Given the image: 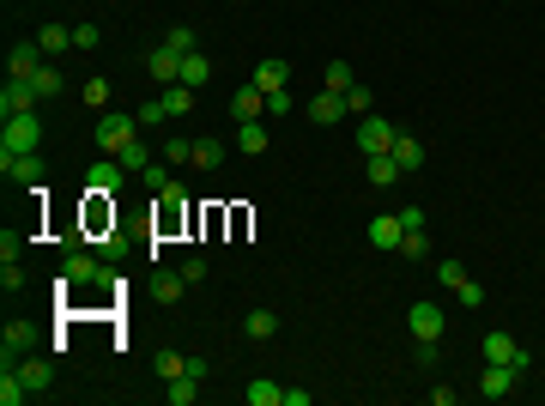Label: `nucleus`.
Masks as SVG:
<instances>
[{
    "label": "nucleus",
    "mask_w": 545,
    "mask_h": 406,
    "mask_svg": "<svg viewBox=\"0 0 545 406\" xmlns=\"http://www.w3.org/2000/svg\"><path fill=\"white\" fill-rule=\"evenodd\" d=\"M351 146H358L364 158H382V152H394V122H382V115H364V122H358V134H351Z\"/></svg>",
    "instance_id": "4"
},
{
    "label": "nucleus",
    "mask_w": 545,
    "mask_h": 406,
    "mask_svg": "<svg viewBox=\"0 0 545 406\" xmlns=\"http://www.w3.org/2000/svg\"><path fill=\"white\" fill-rule=\"evenodd\" d=\"M255 85H261V92H285V85H291V61H285V55L255 61Z\"/></svg>",
    "instance_id": "17"
},
{
    "label": "nucleus",
    "mask_w": 545,
    "mask_h": 406,
    "mask_svg": "<svg viewBox=\"0 0 545 406\" xmlns=\"http://www.w3.org/2000/svg\"><path fill=\"white\" fill-rule=\"evenodd\" d=\"M0 170L19 182V188H43V152H19V158H0Z\"/></svg>",
    "instance_id": "12"
},
{
    "label": "nucleus",
    "mask_w": 545,
    "mask_h": 406,
    "mask_svg": "<svg viewBox=\"0 0 545 406\" xmlns=\"http://www.w3.org/2000/svg\"><path fill=\"white\" fill-rule=\"evenodd\" d=\"M345 103H351V115H370V92H364V85H351V92H345Z\"/></svg>",
    "instance_id": "43"
},
{
    "label": "nucleus",
    "mask_w": 545,
    "mask_h": 406,
    "mask_svg": "<svg viewBox=\"0 0 545 406\" xmlns=\"http://www.w3.org/2000/svg\"><path fill=\"white\" fill-rule=\"evenodd\" d=\"M79 103H91V109H109V79H85V92H79Z\"/></svg>",
    "instance_id": "36"
},
{
    "label": "nucleus",
    "mask_w": 545,
    "mask_h": 406,
    "mask_svg": "<svg viewBox=\"0 0 545 406\" xmlns=\"http://www.w3.org/2000/svg\"><path fill=\"white\" fill-rule=\"evenodd\" d=\"M36 146H43L36 109L31 115H6V122H0V158H19V152H36Z\"/></svg>",
    "instance_id": "2"
},
{
    "label": "nucleus",
    "mask_w": 545,
    "mask_h": 406,
    "mask_svg": "<svg viewBox=\"0 0 545 406\" xmlns=\"http://www.w3.org/2000/svg\"><path fill=\"white\" fill-rule=\"evenodd\" d=\"M272 139H267V128L261 122H237V152H249V158H261Z\"/></svg>",
    "instance_id": "21"
},
{
    "label": "nucleus",
    "mask_w": 545,
    "mask_h": 406,
    "mask_svg": "<svg viewBox=\"0 0 545 406\" xmlns=\"http://www.w3.org/2000/svg\"><path fill=\"white\" fill-rule=\"evenodd\" d=\"M407 328H412V339H443V304H430V298H424V304H412L407 309Z\"/></svg>",
    "instance_id": "8"
},
{
    "label": "nucleus",
    "mask_w": 545,
    "mask_h": 406,
    "mask_svg": "<svg viewBox=\"0 0 545 406\" xmlns=\"http://www.w3.org/2000/svg\"><path fill=\"white\" fill-rule=\"evenodd\" d=\"M437 279H443V291H454V298H461L467 309H478V304H485V285H478V279H473L467 267H461L454 255H448V261H437Z\"/></svg>",
    "instance_id": "3"
},
{
    "label": "nucleus",
    "mask_w": 545,
    "mask_h": 406,
    "mask_svg": "<svg viewBox=\"0 0 545 406\" xmlns=\"http://www.w3.org/2000/svg\"><path fill=\"white\" fill-rule=\"evenodd\" d=\"M139 128H158V122H170V103H164V92H158V98L152 103H139V115H134Z\"/></svg>",
    "instance_id": "33"
},
{
    "label": "nucleus",
    "mask_w": 545,
    "mask_h": 406,
    "mask_svg": "<svg viewBox=\"0 0 545 406\" xmlns=\"http://www.w3.org/2000/svg\"><path fill=\"white\" fill-rule=\"evenodd\" d=\"M134 139H139V122H134V115H122V109H103V115H98V146L122 152V146H134Z\"/></svg>",
    "instance_id": "5"
},
{
    "label": "nucleus",
    "mask_w": 545,
    "mask_h": 406,
    "mask_svg": "<svg viewBox=\"0 0 545 406\" xmlns=\"http://www.w3.org/2000/svg\"><path fill=\"white\" fill-rule=\"evenodd\" d=\"M424 249H430V237H424V231H407V237H400V255H407V261H418Z\"/></svg>",
    "instance_id": "41"
},
{
    "label": "nucleus",
    "mask_w": 545,
    "mask_h": 406,
    "mask_svg": "<svg viewBox=\"0 0 545 406\" xmlns=\"http://www.w3.org/2000/svg\"><path fill=\"white\" fill-rule=\"evenodd\" d=\"M73 49H98V25H73Z\"/></svg>",
    "instance_id": "45"
},
{
    "label": "nucleus",
    "mask_w": 545,
    "mask_h": 406,
    "mask_svg": "<svg viewBox=\"0 0 545 406\" xmlns=\"http://www.w3.org/2000/svg\"><path fill=\"white\" fill-rule=\"evenodd\" d=\"M164 164H194V139H164Z\"/></svg>",
    "instance_id": "38"
},
{
    "label": "nucleus",
    "mask_w": 545,
    "mask_h": 406,
    "mask_svg": "<svg viewBox=\"0 0 545 406\" xmlns=\"http://www.w3.org/2000/svg\"><path fill=\"white\" fill-rule=\"evenodd\" d=\"M394 164H400V170H418V164H424V139L394 134Z\"/></svg>",
    "instance_id": "24"
},
{
    "label": "nucleus",
    "mask_w": 545,
    "mask_h": 406,
    "mask_svg": "<svg viewBox=\"0 0 545 406\" xmlns=\"http://www.w3.org/2000/svg\"><path fill=\"white\" fill-rule=\"evenodd\" d=\"M55 285H61V291H73V285H109V273H103L98 261H91V255H67V261H61V279H55Z\"/></svg>",
    "instance_id": "7"
},
{
    "label": "nucleus",
    "mask_w": 545,
    "mask_h": 406,
    "mask_svg": "<svg viewBox=\"0 0 545 406\" xmlns=\"http://www.w3.org/2000/svg\"><path fill=\"white\" fill-rule=\"evenodd\" d=\"M115 158H122V170H128V176H146V164H152V146H122V152H115Z\"/></svg>",
    "instance_id": "30"
},
{
    "label": "nucleus",
    "mask_w": 545,
    "mask_h": 406,
    "mask_svg": "<svg viewBox=\"0 0 545 406\" xmlns=\"http://www.w3.org/2000/svg\"><path fill=\"white\" fill-rule=\"evenodd\" d=\"M146 188H152V195H164V188H170V164H164V158H152V164H146Z\"/></svg>",
    "instance_id": "39"
},
{
    "label": "nucleus",
    "mask_w": 545,
    "mask_h": 406,
    "mask_svg": "<svg viewBox=\"0 0 545 406\" xmlns=\"http://www.w3.org/2000/svg\"><path fill=\"white\" fill-rule=\"evenodd\" d=\"M25 401H31L25 376H19V370H6V376H0V406H25Z\"/></svg>",
    "instance_id": "28"
},
{
    "label": "nucleus",
    "mask_w": 545,
    "mask_h": 406,
    "mask_svg": "<svg viewBox=\"0 0 545 406\" xmlns=\"http://www.w3.org/2000/svg\"><path fill=\"white\" fill-rule=\"evenodd\" d=\"M176 376H188V358L182 352H158V382H176Z\"/></svg>",
    "instance_id": "35"
},
{
    "label": "nucleus",
    "mask_w": 545,
    "mask_h": 406,
    "mask_svg": "<svg viewBox=\"0 0 545 406\" xmlns=\"http://www.w3.org/2000/svg\"><path fill=\"white\" fill-rule=\"evenodd\" d=\"M206 79H212V61H206L201 49H194V55H182V85H194V92H201Z\"/></svg>",
    "instance_id": "26"
},
{
    "label": "nucleus",
    "mask_w": 545,
    "mask_h": 406,
    "mask_svg": "<svg viewBox=\"0 0 545 406\" xmlns=\"http://www.w3.org/2000/svg\"><path fill=\"white\" fill-rule=\"evenodd\" d=\"M261 115H267V92H261V85L249 79L237 98H231V122H261Z\"/></svg>",
    "instance_id": "14"
},
{
    "label": "nucleus",
    "mask_w": 545,
    "mask_h": 406,
    "mask_svg": "<svg viewBox=\"0 0 545 406\" xmlns=\"http://www.w3.org/2000/svg\"><path fill=\"white\" fill-rule=\"evenodd\" d=\"M146 73H152V79H158V92H164V85L182 79V55H176V49H152V55H146Z\"/></svg>",
    "instance_id": "16"
},
{
    "label": "nucleus",
    "mask_w": 545,
    "mask_h": 406,
    "mask_svg": "<svg viewBox=\"0 0 545 406\" xmlns=\"http://www.w3.org/2000/svg\"><path fill=\"white\" fill-rule=\"evenodd\" d=\"M0 291H25V273L12 267V261H6V267H0Z\"/></svg>",
    "instance_id": "44"
},
{
    "label": "nucleus",
    "mask_w": 545,
    "mask_h": 406,
    "mask_svg": "<svg viewBox=\"0 0 545 406\" xmlns=\"http://www.w3.org/2000/svg\"><path fill=\"white\" fill-rule=\"evenodd\" d=\"M364 237H370L375 249H400V237H407V225H400V212H375Z\"/></svg>",
    "instance_id": "15"
},
{
    "label": "nucleus",
    "mask_w": 545,
    "mask_h": 406,
    "mask_svg": "<svg viewBox=\"0 0 545 406\" xmlns=\"http://www.w3.org/2000/svg\"><path fill=\"white\" fill-rule=\"evenodd\" d=\"M19 376H25V388H31V394H49V388H55V364H49V358H25Z\"/></svg>",
    "instance_id": "20"
},
{
    "label": "nucleus",
    "mask_w": 545,
    "mask_h": 406,
    "mask_svg": "<svg viewBox=\"0 0 545 406\" xmlns=\"http://www.w3.org/2000/svg\"><path fill=\"white\" fill-rule=\"evenodd\" d=\"M515 382H521V370H509V364H485V376H478V394H485V401H509Z\"/></svg>",
    "instance_id": "11"
},
{
    "label": "nucleus",
    "mask_w": 545,
    "mask_h": 406,
    "mask_svg": "<svg viewBox=\"0 0 545 406\" xmlns=\"http://www.w3.org/2000/svg\"><path fill=\"white\" fill-rule=\"evenodd\" d=\"M304 115L315 122V128H334V122H345V115H351V103H345V92H328V85H321V98H309Z\"/></svg>",
    "instance_id": "6"
},
{
    "label": "nucleus",
    "mask_w": 545,
    "mask_h": 406,
    "mask_svg": "<svg viewBox=\"0 0 545 406\" xmlns=\"http://www.w3.org/2000/svg\"><path fill=\"white\" fill-rule=\"evenodd\" d=\"M182 291H188V279H182V273H164V267H158V304H176Z\"/></svg>",
    "instance_id": "34"
},
{
    "label": "nucleus",
    "mask_w": 545,
    "mask_h": 406,
    "mask_svg": "<svg viewBox=\"0 0 545 406\" xmlns=\"http://www.w3.org/2000/svg\"><path fill=\"white\" fill-rule=\"evenodd\" d=\"M291 109H297L291 92H267V115H291Z\"/></svg>",
    "instance_id": "42"
},
{
    "label": "nucleus",
    "mask_w": 545,
    "mask_h": 406,
    "mask_svg": "<svg viewBox=\"0 0 545 406\" xmlns=\"http://www.w3.org/2000/svg\"><path fill=\"white\" fill-rule=\"evenodd\" d=\"M122 182H128L122 158H98V164L85 170V188H91V195H122Z\"/></svg>",
    "instance_id": "10"
},
{
    "label": "nucleus",
    "mask_w": 545,
    "mask_h": 406,
    "mask_svg": "<svg viewBox=\"0 0 545 406\" xmlns=\"http://www.w3.org/2000/svg\"><path fill=\"white\" fill-rule=\"evenodd\" d=\"M31 85H36V98H61V73L49 68V61L36 68V79H31Z\"/></svg>",
    "instance_id": "37"
},
{
    "label": "nucleus",
    "mask_w": 545,
    "mask_h": 406,
    "mask_svg": "<svg viewBox=\"0 0 545 406\" xmlns=\"http://www.w3.org/2000/svg\"><path fill=\"white\" fill-rule=\"evenodd\" d=\"M242 401H249V406H285V388H279V382H249Z\"/></svg>",
    "instance_id": "27"
},
{
    "label": "nucleus",
    "mask_w": 545,
    "mask_h": 406,
    "mask_svg": "<svg viewBox=\"0 0 545 406\" xmlns=\"http://www.w3.org/2000/svg\"><path fill=\"white\" fill-rule=\"evenodd\" d=\"M36 68H43V49H36V43H12V49H6V79H36Z\"/></svg>",
    "instance_id": "13"
},
{
    "label": "nucleus",
    "mask_w": 545,
    "mask_h": 406,
    "mask_svg": "<svg viewBox=\"0 0 545 406\" xmlns=\"http://www.w3.org/2000/svg\"><path fill=\"white\" fill-rule=\"evenodd\" d=\"M478 352H485V364H509V370H521V376L533 370V352L515 334H503V328H491V334L478 339Z\"/></svg>",
    "instance_id": "1"
},
{
    "label": "nucleus",
    "mask_w": 545,
    "mask_h": 406,
    "mask_svg": "<svg viewBox=\"0 0 545 406\" xmlns=\"http://www.w3.org/2000/svg\"><path fill=\"white\" fill-rule=\"evenodd\" d=\"M36 103L43 98H36L31 79H6V92H0V122H6V115H31Z\"/></svg>",
    "instance_id": "9"
},
{
    "label": "nucleus",
    "mask_w": 545,
    "mask_h": 406,
    "mask_svg": "<svg viewBox=\"0 0 545 406\" xmlns=\"http://www.w3.org/2000/svg\"><path fill=\"white\" fill-rule=\"evenodd\" d=\"M36 49H43V55H61V49H73V31L67 25H43V31H36Z\"/></svg>",
    "instance_id": "25"
},
{
    "label": "nucleus",
    "mask_w": 545,
    "mask_h": 406,
    "mask_svg": "<svg viewBox=\"0 0 545 406\" xmlns=\"http://www.w3.org/2000/svg\"><path fill=\"white\" fill-rule=\"evenodd\" d=\"M164 49H176V55H194V31H188V25H170Z\"/></svg>",
    "instance_id": "40"
},
{
    "label": "nucleus",
    "mask_w": 545,
    "mask_h": 406,
    "mask_svg": "<svg viewBox=\"0 0 545 406\" xmlns=\"http://www.w3.org/2000/svg\"><path fill=\"white\" fill-rule=\"evenodd\" d=\"M242 334L249 339H272L279 334V315H272V309H249V315H242Z\"/></svg>",
    "instance_id": "23"
},
{
    "label": "nucleus",
    "mask_w": 545,
    "mask_h": 406,
    "mask_svg": "<svg viewBox=\"0 0 545 406\" xmlns=\"http://www.w3.org/2000/svg\"><path fill=\"white\" fill-rule=\"evenodd\" d=\"M25 346H31V322H6V334H0V364L12 370V358H25Z\"/></svg>",
    "instance_id": "18"
},
{
    "label": "nucleus",
    "mask_w": 545,
    "mask_h": 406,
    "mask_svg": "<svg viewBox=\"0 0 545 406\" xmlns=\"http://www.w3.org/2000/svg\"><path fill=\"white\" fill-rule=\"evenodd\" d=\"M225 164V146L218 139H194V170H218Z\"/></svg>",
    "instance_id": "31"
},
{
    "label": "nucleus",
    "mask_w": 545,
    "mask_h": 406,
    "mask_svg": "<svg viewBox=\"0 0 545 406\" xmlns=\"http://www.w3.org/2000/svg\"><path fill=\"white\" fill-rule=\"evenodd\" d=\"M364 176H370V188H394L407 170L394 164V152H382V158H364Z\"/></svg>",
    "instance_id": "19"
},
{
    "label": "nucleus",
    "mask_w": 545,
    "mask_h": 406,
    "mask_svg": "<svg viewBox=\"0 0 545 406\" xmlns=\"http://www.w3.org/2000/svg\"><path fill=\"white\" fill-rule=\"evenodd\" d=\"M164 401L170 406H194L201 401V376H176V382H164Z\"/></svg>",
    "instance_id": "22"
},
{
    "label": "nucleus",
    "mask_w": 545,
    "mask_h": 406,
    "mask_svg": "<svg viewBox=\"0 0 545 406\" xmlns=\"http://www.w3.org/2000/svg\"><path fill=\"white\" fill-rule=\"evenodd\" d=\"M454 401H461V388H448V382H443V388H430V406H454Z\"/></svg>",
    "instance_id": "46"
},
{
    "label": "nucleus",
    "mask_w": 545,
    "mask_h": 406,
    "mask_svg": "<svg viewBox=\"0 0 545 406\" xmlns=\"http://www.w3.org/2000/svg\"><path fill=\"white\" fill-rule=\"evenodd\" d=\"M164 103H170V115H188V109H194V85H182V79L164 85Z\"/></svg>",
    "instance_id": "32"
},
{
    "label": "nucleus",
    "mask_w": 545,
    "mask_h": 406,
    "mask_svg": "<svg viewBox=\"0 0 545 406\" xmlns=\"http://www.w3.org/2000/svg\"><path fill=\"white\" fill-rule=\"evenodd\" d=\"M321 85H328V92H351V85H358V79H351V61H328V68H321Z\"/></svg>",
    "instance_id": "29"
}]
</instances>
